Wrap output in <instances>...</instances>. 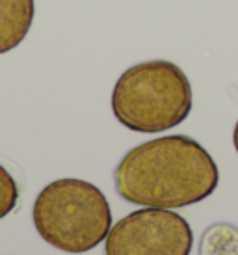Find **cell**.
Segmentation results:
<instances>
[{
    "label": "cell",
    "instance_id": "6da1fadb",
    "mask_svg": "<svg viewBox=\"0 0 238 255\" xmlns=\"http://www.w3.org/2000/svg\"><path fill=\"white\" fill-rule=\"evenodd\" d=\"M114 181L128 203L179 209L209 198L216 190L220 171L201 143L173 134L130 149L114 171Z\"/></svg>",
    "mask_w": 238,
    "mask_h": 255
},
{
    "label": "cell",
    "instance_id": "7a4b0ae2",
    "mask_svg": "<svg viewBox=\"0 0 238 255\" xmlns=\"http://www.w3.org/2000/svg\"><path fill=\"white\" fill-rule=\"evenodd\" d=\"M194 95L179 65L149 60L128 67L112 92V110L123 127L136 132H162L192 112Z\"/></svg>",
    "mask_w": 238,
    "mask_h": 255
},
{
    "label": "cell",
    "instance_id": "3957f363",
    "mask_svg": "<svg viewBox=\"0 0 238 255\" xmlns=\"http://www.w3.org/2000/svg\"><path fill=\"white\" fill-rule=\"evenodd\" d=\"M37 233L67 254H84L105 241L112 229L108 199L82 179H58L35 198L32 211Z\"/></svg>",
    "mask_w": 238,
    "mask_h": 255
},
{
    "label": "cell",
    "instance_id": "277c9868",
    "mask_svg": "<svg viewBox=\"0 0 238 255\" xmlns=\"http://www.w3.org/2000/svg\"><path fill=\"white\" fill-rule=\"evenodd\" d=\"M192 227L169 209L145 207L126 214L106 237V255H190Z\"/></svg>",
    "mask_w": 238,
    "mask_h": 255
},
{
    "label": "cell",
    "instance_id": "5b68a950",
    "mask_svg": "<svg viewBox=\"0 0 238 255\" xmlns=\"http://www.w3.org/2000/svg\"><path fill=\"white\" fill-rule=\"evenodd\" d=\"M34 21V0H0V54L19 47Z\"/></svg>",
    "mask_w": 238,
    "mask_h": 255
},
{
    "label": "cell",
    "instance_id": "8992f818",
    "mask_svg": "<svg viewBox=\"0 0 238 255\" xmlns=\"http://www.w3.org/2000/svg\"><path fill=\"white\" fill-rule=\"evenodd\" d=\"M197 255H238V227L218 222L201 235Z\"/></svg>",
    "mask_w": 238,
    "mask_h": 255
},
{
    "label": "cell",
    "instance_id": "52a82bcc",
    "mask_svg": "<svg viewBox=\"0 0 238 255\" xmlns=\"http://www.w3.org/2000/svg\"><path fill=\"white\" fill-rule=\"evenodd\" d=\"M19 199V188L11 173L0 164V220L6 218L17 205Z\"/></svg>",
    "mask_w": 238,
    "mask_h": 255
},
{
    "label": "cell",
    "instance_id": "ba28073f",
    "mask_svg": "<svg viewBox=\"0 0 238 255\" xmlns=\"http://www.w3.org/2000/svg\"><path fill=\"white\" fill-rule=\"evenodd\" d=\"M233 142H235V149H237V153H238V121H237V125H235V134H233Z\"/></svg>",
    "mask_w": 238,
    "mask_h": 255
}]
</instances>
